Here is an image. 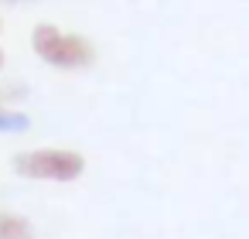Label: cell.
Wrapping results in <instances>:
<instances>
[{"mask_svg":"<svg viewBox=\"0 0 249 239\" xmlns=\"http://www.w3.org/2000/svg\"><path fill=\"white\" fill-rule=\"evenodd\" d=\"M14 174L31 178V181H79L86 171V157L69 147H38V150H21L11 161Z\"/></svg>","mask_w":249,"mask_h":239,"instance_id":"1","label":"cell"},{"mask_svg":"<svg viewBox=\"0 0 249 239\" xmlns=\"http://www.w3.org/2000/svg\"><path fill=\"white\" fill-rule=\"evenodd\" d=\"M31 45H35L38 58L55 69H89L96 62V48L89 38L69 35L55 24H38L31 35Z\"/></svg>","mask_w":249,"mask_h":239,"instance_id":"2","label":"cell"},{"mask_svg":"<svg viewBox=\"0 0 249 239\" xmlns=\"http://www.w3.org/2000/svg\"><path fill=\"white\" fill-rule=\"evenodd\" d=\"M0 239H35V229L24 215L0 212Z\"/></svg>","mask_w":249,"mask_h":239,"instance_id":"3","label":"cell"},{"mask_svg":"<svg viewBox=\"0 0 249 239\" xmlns=\"http://www.w3.org/2000/svg\"><path fill=\"white\" fill-rule=\"evenodd\" d=\"M28 130H31V116L28 113L0 106V133H28Z\"/></svg>","mask_w":249,"mask_h":239,"instance_id":"4","label":"cell"},{"mask_svg":"<svg viewBox=\"0 0 249 239\" xmlns=\"http://www.w3.org/2000/svg\"><path fill=\"white\" fill-rule=\"evenodd\" d=\"M4 65H7V55H4V48H0V72H4Z\"/></svg>","mask_w":249,"mask_h":239,"instance_id":"5","label":"cell"},{"mask_svg":"<svg viewBox=\"0 0 249 239\" xmlns=\"http://www.w3.org/2000/svg\"><path fill=\"white\" fill-rule=\"evenodd\" d=\"M0 28H4V24H0Z\"/></svg>","mask_w":249,"mask_h":239,"instance_id":"6","label":"cell"}]
</instances>
